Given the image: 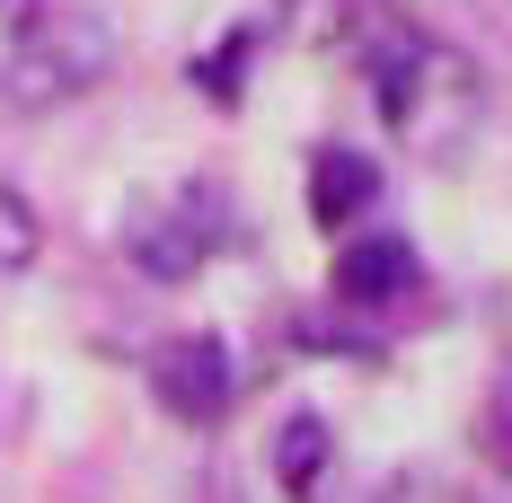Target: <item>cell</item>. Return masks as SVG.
Here are the masks:
<instances>
[{"label": "cell", "mask_w": 512, "mask_h": 503, "mask_svg": "<svg viewBox=\"0 0 512 503\" xmlns=\"http://www.w3.org/2000/svg\"><path fill=\"white\" fill-rule=\"evenodd\" d=\"M106 62H115V36L89 9H45V18L18 27V45L0 53V89H9V106H62L80 89H98Z\"/></svg>", "instance_id": "6da1fadb"}, {"label": "cell", "mask_w": 512, "mask_h": 503, "mask_svg": "<svg viewBox=\"0 0 512 503\" xmlns=\"http://www.w3.org/2000/svg\"><path fill=\"white\" fill-rule=\"evenodd\" d=\"M151 389H159V406H168V415L212 424V415L230 406V353L212 345V336H177V345H159Z\"/></svg>", "instance_id": "7a4b0ae2"}, {"label": "cell", "mask_w": 512, "mask_h": 503, "mask_svg": "<svg viewBox=\"0 0 512 503\" xmlns=\"http://www.w3.org/2000/svg\"><path fill=\"white\" fill-rule=\"evenodd\" d=\"M415 283V248L407 239H354V248L336 256V292H345V301H398V292H407Z\"/></svg>", "instance_id": "3957f363"}, {"label": "cell", "mask_w": 512, "mask_h": 503, "mask_svg": "<svg viewBox=\"0 0 512 503\" xmlns=\"http://www.w3.org/2000/svg\"><path fill=\"white\" fill-rule=\"evenodd\" d=\"M380 195V168L362 151H318V168H309V212L336 230V221H354L362 203Z\"/></svg>", "instance_id": "277c9868"}, {"label": "cell", "mask_w": 512, "mask_h": 503, "mask_svg": "<svg viewBox=\"0 0 512 503\" xmlns=\"http://www.w3.org/2000/svg\"><path fill=\"white\" fill-rule=\"evenodd\" d=\"M45 248V221H36V203L18 195V186H0V274H27Z\"/></svg>", "instance_id": "5b68a950"}, {"label": "cell", "mask_w": 512, "mask_h": 503, "mask_svg": "<svg viewBox=\"0 0 512 503\" xmlns=\"http://www.w3.org/2000/svg\"><path fill=\"white\" fill-rule=\"evenodd\" d=\"M274 459H283V486L309 503V486H318V459H327V424H318V415H292V424H283V442H274Z\"/></svg>", "instance_id": "8992f818"}]
</instances>
